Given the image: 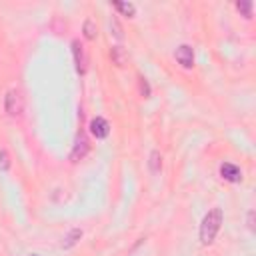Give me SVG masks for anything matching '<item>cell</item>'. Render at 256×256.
Segmentation results:
<instances>
[{"instance_id":"1","label":"cell","mask_w":256,"mask_h":256,"mask_svg":"<svg viewBox=\"0 0 256 256\" xmlns=\"http://www.w3.org/2000/svg\"><path fill=\"white\" fill-rule=\"evenodd\" d=\"M222 220H224V214H222V208H212L206 212V216L202 218L200 222V230H198V236H200V242L204 246L212 244L220 226H222Z\"/></svg>"},{"instance_id":"2","label":"cell","mask_w":256,"mask_h":256,"mask_svg":"<svg viewBox=\"0 0 256 256\" xmlns=\"http://www.w3.org/2000/svg\"><path fill=\"white\" fill-rule=\"evenodd\" d=\"M4 110L8 116H20L24 110V98L18 88H10L4 96Z\"/></svg>"},{"instance_id":"3","label":"cell","mask_w":256,"mask_h":256,"mask_svg":"<svg viewBox=\"0 0 256 256\" xmlns=\"http://www.w3.org/2000/svg\"><path fill=\"white\" fill-rule=\"evenodd\" d=\"M90 150V142L86 138V134L80 130L76 136H74V146H72V152H70V160L72 162H80Z\"/></svg>"},{"instance_id":"4","label":"cell","mask_w":256,"mask_h":256,"mask_svg":"<svg viewBox=\"0 0 256 256\" xmlns=\"http://www.w3.org/2000/svg\"><path fill=\"white\" fill-rule=\"evenodd\" d=\"M88 128H90V134H92L96 140H102V138H106V136L110 134V124H108V120L102 118V116H94V118L90 120Z\"/></svg>"},{"instance_id":"5","label":"cell","mask_w":256,"mask_h":256,"mask_svg":"<svg viewBox=\"0 0 256 256\" xmlns=\"http://www.w3.org/2000/svg\"><path fill=\"white\" fill-rule=\"evenodd\" d=\"M72 56H74L76 72H78V74H84V72H86L88 58H86V52H84V46L80 44V40H72Z\"/></svg>"},{"instance_id":"6","label":"cell","mask_w":256,"mask_h":256,"mask_svg":"<svg viewBox=\"0 0 256 256\" xmlns=\"http://www.w3.org/2000/svg\"><path fill=\"white\" fill-rule=\"evenodd\" d=\"M174 58L178 60V64H180L182 68H192V66H194V50H192V46L180 44V46L176 48V52H174Z\"/></svg>"},{"instance_id":"7","label":"cell","mask_w":256,"mask_h":256,"mask_svg":"<svg viewBox=\"0 0 256 256\" xmlns=\"http://www.w3.org/2000/svg\"><path fill=\"white\" fill-rule=\"evenodd\" d=\"M220 176L226 182H232V184L242 182V170L236 164H232V162H222L220 164Z\"/></svg>"},{"instance_id":"8","label":"cell","mask_w":256,"mask_h":256,"mask_svg":"<svg viewBox=\"0 0 256 256\" xmlns=\"http://www.w3.org/2000/svg\"><path fill=\"white\" fill-rule=\"evenodd\" d=\"M110 58H112V62H114L116 66H124V64L128 62V52H126L122 46H112Z\"/></svg>"},{"instance_id":"9","label":"cell","mask_w":256,"mask_h":256,"mask_svg":"<svg viewBox=\"0 0 256 256\" xmlns=\"http://www.w3.org/2000/svg\"><path fill=\"white\" fill-rule=\"evenodd\" d=\"M82 234H84V232H82V228H72V230L66 234V238L62 240V248H66V250H68V248H72L74 244H78V240L82 238Z\"/></svg>"},{"instance_id":"10","label":"cell","mask_w":256,"mask_h":256,"mask_svg":"<svg viewBox=\"0 0 256 256\" xmlns=\"http://www.w3.org/2000/svg\"><path fill=\"white\" fill-rule=\"evenodd\" d=\"M118 12H122V16H128V18H132L134 14H136V6L132 4V2H114L112 4Z\"/></svg>"},{"instance_id":"11","label":"cell","mask_w":256,"mask_h":256,"mask_svg":"<svg viewBox=\"0 0 256 256\" xmlns=\"http://www.w3.org/2000/svg\"><path fill=\"white\" fill-rule=\"evenodd\" d=\"M82 32H84V38L86 40H96V36H98V28H96V24H94V20H84V26H82Z\"/></svg>"},{"instance_id":"12","label":"cell","mask_w":256,"mask_h":256,"mask_svg":"<svg viewBox=\"0 0 256 256\" xmlns=\"http://www.w3.org/2000/svg\"><path fill=\"white\" fill-rule=\"evenodd\" d=\"M148 168H150V172H160V168H162V156H160V152L158 150H152L150 152V160H148Z\"/></svg>"},{"instance_id":"13","label":"cell","mask_w":256,"mask_h":256,"mask_svg":"<svg viewBox=\"0 0 256 256\" xmlns=\"http://www.w3.org/2000/svg\"><path fill=\"white\" fill-rule=\"evenodd\" d=\"M236 10L242 12L244 18H252V2L250 0H238L236 2Z\"/></svg>"},{"instance_id":"14","label":"cell","mask_w":256,"mask_h":256,"mask_svg":"<svg viewBox=\"0 0 256 256\" xmlns=\"http://www.w3.org/2000/svg\"><path fill=\"white\" fill-rule=\"evenodd\" d=\"M10 166H12V162H10L8 152H6L4 148H0V170H2V172H8Z\"/></svg>"},{"instance_id":"15","label":"cell","mask_w":256,"mask_h":256,"mask_svg":"<svg viewBox=\"0 0 256 256\" xmlns=\"http://www.w3.org/2000/svg\"><path fill=\"white\" fill-rule=\"evenodd\" d=\"M138 90H140V96H144V98H148L150 96V86H148V82H146V78H138Z\"/></svg>"},{"instance_id":"16","label":"cell","mask_w":256,"mask_h":256,"mask_svg":"<svg viewBox=\"0 0 256 256\" xmlns=\"http://www.w3.org/2000/svg\"><path fill=\"white\" fill-rule=\"evenodd\" d=\"M248 228L254 232V210H250V212H248Z\"/></svg>"},{"instance_id":"17","label":"cell","mask_w":256,"mask_h":256,"mask_svg":"<svg viewBox=\"0 0 256 256\" xmlns=\"http://www.w3.org/2000/svg\"><path fill=\"white\" fill-rule=\"evenodd\" d=\"M32 256H38V254H32Z\"/></svg>"}]
</instances>
